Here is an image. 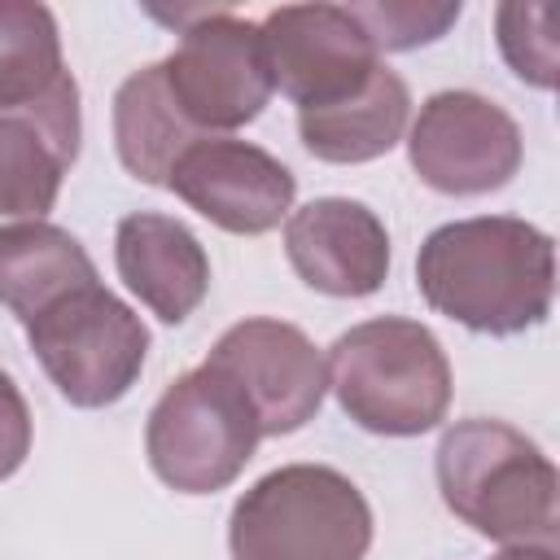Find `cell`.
<instances>
[{
	"instance_id": "cell-1",
	"label": "cell",
	"mask_w": 560,
	"mask_h": 560,
	"mask_svg": "<svg viewBox=\"0 0 560 560\" xmlns=\"http://www.w3.org/2000/svg\"><path fill=\"white\" fill-rule=\"evenodd\" d=\"M424 302L486 337L538 328L556 298V245L516 214H477L442 223L416 258Z\"/></svg>"
},
{
	"instance_id": "cell-2",
	"label": "cell",
	"mask_w": 560,
	"mask_h": 560,
	"mask_svg": "<svg viewBox=\"0 0 560 560\" xmlns=\"http://www.w3.org/2000/svg\"><path fill=\"white\" fill-rule=\"evenodd\" d=\"M438 490L481 538L503 547H556V464L503 420H459L438 442Z\"/></svg>"
},
{
	"instance_id": "cell-3",
	"label": "cell",
	"mask_w": 560,
	"mask_h": 560,
	"mask_svg": "<svg viewBox=\"0 0 560 560\" xmlns=\"http://www.w3.org/2000/svg\"><path fill=\"white\" fill-rule=\"evenodd\" d=\"M324 368L341 411L368 433L420 438L446 420L451 363L420 319H363L328 346Z\"/></svg>"
},
{
	"instance_id": "cell-4",
	"label": "cell",
	"mask_w": 560,
	"mask_h": 560,
	"mask_svg": "<svg viewBox=\"0 0 560 560\" xmlns=\"http://www.w3.org/2000/svg\"><path fill=\"white\" fill-rule=\"evenodd\" d=\"M232 560H363L372 508L328 464H284L258 477L228 521Z\"/></svg>"
},
{
	"instance_id": "cell-5",
	"label": "cell",
	"mask_w": 560,
	"mask_h": 560,
	"mask_svg": "<svg viewBox=\"0 0 560 560\" xmlns=\"http://www.w3.org/2000/svg\"><path fill=\"white\" fill-rule=\"evenodd\" d=\"M262 429L245 389L219 368L201 363L175 376L149 411L144 455L158 481L179 494H214L232 486L254 459Z\"/></svg>"
},
{
	"instance_id": "cell-6",
	"label": "cell",
	"mask_w": 560,
	"mask_h": 560,
	"mask_svg": "<svg viewBox=\"0 0 560 560\" xmlns=\"http://www.w3.org/2000/svg\"><path fill=\"white\" fill-rule=\"evenodd\" d=\"M22 328L57 394L88 411L118 402L149 354V328L101 280L66 293Z\"/></svg>"
},
{
	"instance_id": "cell-7",
	"label": "cell",
	"mask_w": 560,
	"mask_h": 560,
	"mask_svg": "<svg viewBox=\"0 0 560 560\" xmlns=\"http://www.w3.org/2000/svg\"><path fill=\"white\" fill-rule=\"evenodd\" d=\"M162 66L166 92L197 136H228L254 122L271 101L258 22L236 13H192Z\"/></svg>"
},
{
	"instance_id": "cell-8",
	"label": "cell",
	"mask_w": 560,
	"mask_h": 560,
	"mask_svg": "<svg viewBox=\"0 0 560 560\" xmlns=\"http://www.w3.org/2000/svg\"><path fill=\"white\" fill-rule=\"evenodd\" d=\"M411 171L446 197H481L503 188L525 158L516 118L481 92H438L407 131Z\"/></svg>"
},
{
	"instance_id": "cell-9",
	"label": "cell",
	"mask_w": 560,
	"mask_h": 560,
	"mask_svg": "<svg viewBox=\"0 0 560 560\" xmlns=\"http://www.w3.org/2000/svg\"><path fill=\"white\" fill-rule=\"evenodd\" d=\"M271 88L298 109H324L368 88L381 52L346 4H280L258 22Z\"/></svg>"
},
{
	"instance_id": "cell-10",
	"label": "cell",
	"mask_w": 560,
	"mask_h": 560,
	"mask_svg": "<svg viewBox=\"0 0 560 560\" xmlns=\"http://www.w3.org/2000/svg\"><path fill=\"white\" fill-rule=\"evenodd\" d=\"M206 363L245 389L262 438L298 433L306 420H315L328 394V368L315 341L298 324H284V319L232 324L214 341Z\"/></svg>"
},
{
	"instance_id": "cell-11",
	"label": "cell",
	"mask_w": 560,
	"mask_h": 560,
	"mask_svg": "<svg viewBox=\"0 0 560 560\" xmlns=\"http://www.w3.org/2000/svg\"><path fill=\"white\" fill-rule=\"evenodd\" d=\"M166 188L232 236H262L293 210L298 179L267 149L236 136H201L171 166Z\"/></svg>"
},
{
	"instance_id": "cell-12",
	"label": "cell",
	"mask_w": 560,
	"mask_h": 560,
	"mask_svg": "<svg viewBox=\"0 0 560 560\" xmlns=\"http://www.w3.org/2000/svg\"><path fill=\"white\" fill-rule=\"evenodd\" d=\"M284 254L302 284L328 298H368L389 276V232L372 206L315 197L284 219Z\"/></svg>"
},
{
	"instance_id": "cell-13",
	"label": "cell",
	"mask_w": 560,
	"mask_h": 560,
	"mask_svg": "<svg viewBox=\"0 0 560 560\" xmlns=\"http://www.w3.org/2000/svg\"><path fill=\"white\" fill-rule=\"evenodd\" d=\"M79 88L39 109H0V214L44 219L79 158Z\"/></svg>"
},
{
	"instance_id": "cell-14",
	"label": "cell",
	"mask_w": 560,
	"mask_h": 560,
	"mask_svg": "<svg viewBox=\"0 0 560 560\" xmlns=\"http://www.w3.org/2000/svg\"><path fill=\"white\" fill-rule=\"evenodd\" d=\"M114 262H118V280L162 324H184L206 302L210 258L192 236V228L171 214L158 210L127 214L114 232Z\"/></svg>"
},
{
	"instance_id": "cell-15",
	"label": "cell",
	"mask_w": 560,
	"mask_h": 560,
	"mask_svg": "<svg viewBox=\"0 0 560 560\" xmlns=\"http://www.w3.org/2000/svg\"><path fill=\"white\" fill-rule=\"evenodd\" d=\"M407 118H411V92L389 66H381L363 92L324 109H298V136L311 158L332 166H354L385 158L402 140Z\"/></svg>"
},
{
	"instance_id": "cell-16",
	"label": "cell",
	"mask_w": 560,
	"mask_h": 560,
	"mask_svg": "<svg viewBox=\"0 0 560 560\" xmlns=\"http://www.w3.org/2000/svg\"><path fill=\"white\" fill-rule=\"evenodd\" d=\"M96 280V262L66 228L44 219L0 228V302L22 324H31L39 311Z\"/></svg>"
},
{
	"instance_id": "cell-17",
	"label": "cell",
	"mask_w": 560,
	"mask_h": 560,
	"mask_svg": "<svg viewBox=\"0 0 560 560\" xmlns=\"http://www.w3.org/2000/svg\"><path fill=\"white\" fill-rule=\"evenodd\" d=\"M201 136L184 122L179 105L166 92L162 66H144L136 74L122 79V88L114 92V144L122 166L153 188H166L171 166L179 162V153L188 144H197Z\"/></svg>"
},
{
	"instance_id": "cell-18",
	"label": "cell",
	"mask_w": 560,
	"mask_h": 560,
	"mask_svg": "<svg viewBox=\"0 0 560 560\" xmlns=\"http://www.w3.org/2000/svg\"><path fill=\"white\" fill-rule=\"evenodd\" d=\"M79 88L61 61L52 9L35 0H0V109H39Z\"/></svg>"
},
{
	"instance_id": "cell-19",
	"label": "cell",
	"mask_w": 560,
	"mask_h": 560,
	"mask_svg": "<svg viewBox=\"0 0 560 560\" xmlns=\"http://www.w3.org/2000/svg\"><path fill=\"white\" fill-rule=\"evenodd\" d=\"M350 18L363 26L376 52H407L420 44L442 39L459 22L455 4H429V0H372V4H346Z\"/></svg>"
},
{
	"instance_id": "cell-20",
	"label": "cell",
	"mask_w": 560,
	"mask_h": 560,
	"mask_svg": "<svg viewBox=\"0 0 560 560\" xmlns=\"http://www.w3.org/2000/svg\"><path fill=\"white\" fill-rule=\"evenodd\" d=\"M499 26V52L508 57L512 74L551 88L556 83V9L547 4H499L494 13Z\"/></svg>"
},
{
	"instance_id": "cell-21",
	"label": "cell",
	"mask_w": 560,
	"mask_h": 560,
	"mask_svg": "<svg viewBox=\"0 0 560 560\" xmlns=\"http://www.w3.org/2000/svg\"><path fill=\"white\" fill-rule=\"evenodd\" d=\"M31 455V407L9 372H0V481L22 468Z\"/></svg>"
},
{
	"instance_id": "cell-22",
	"label": "cell",
	"mask_w": 560,
	"mask_h": 560,
	"mask_svg": "<svg viewBox=\"0 0 560 560\" xmlns=\"http://www.w3.org/2000/svg\"><path fill=\"white\" fill-rule=\"evenodd\" d=\"M490 560H560V556H556V547H503Z\"/></svg>"
}]
</instances>
